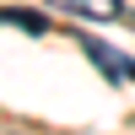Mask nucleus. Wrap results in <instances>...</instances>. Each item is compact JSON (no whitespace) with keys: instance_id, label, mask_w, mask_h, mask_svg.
Here are the masks:
<instances>
[{"instance_id":"nucleus-1","label":"nucleus","mask_w":135,"mask_h":135,"mask_svg":"<svg viewBox=\"0 0 135 135\" xmlns=\"http://www.w3.org/2000/svg\"><path fill=\"white\" fill-rule=\"evenodd\" d=\"M81 49H86V60H92V65H97V70H103L114 86L135 81V60H130L124 49H114V43H103V38H81Z\"/></svg>"},{"instance_id":"nucleus-2","label":"nucleus","mask_w":135,"mask_h":135,"mask_svg":"<svg viewBox=\"0 0 135 135\" xmlns=\"http://www.w3.org/2000/svg\"><path fill=\"white\" fill-rule=\"evenodd\" d=\"M54 11H70L81 22H119L124 16V0H54Z\"/></svg>"},{"instance_id":"nucleus-3","label":"nucleus","mask_w":135,"mask_h":135,"mask_svg":"<svg viewBox=\"0 0 135 135\" xmlns=\"http://www.w3.org/2000/svg\"><path fill=\"white\" fill-rule=\"evenodd\" d=\"M0 22H6V27L32 32V38H38V32H49V22H43L38 11H27V6H0Z\"/></svg>"}]
</instances>
